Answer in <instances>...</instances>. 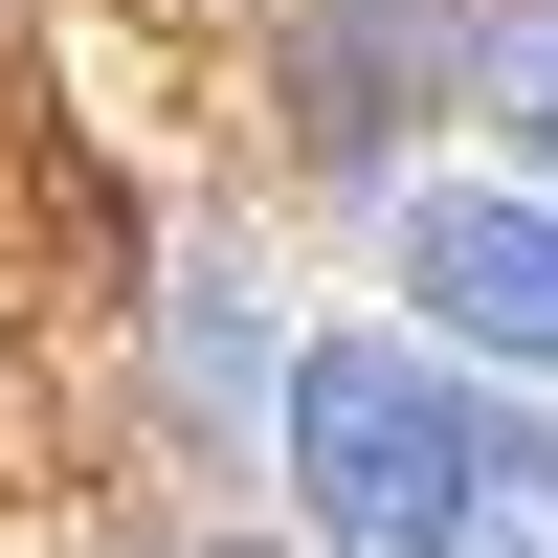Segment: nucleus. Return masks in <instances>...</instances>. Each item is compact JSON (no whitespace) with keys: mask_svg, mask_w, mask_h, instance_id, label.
Masks as SVG:
<instances>
[{"mask_svg":"<svg viewBox=\"0 0 558 558\" xmlns=\"http://www.w3.org/2000/svg\"><path fill=\"white\" fill-rule=\"evenodd\" d=\"M291 514L336 558H470V380L402 336L291 357Z\"/></svg>","mask_w":558,"mask_h":558,"instance_id":"1","label":"nucleus"},{"mask_svg":"<svg viewBox=\"0 0 558 558\" xmlns=\"http://www.w3.org/2000/svg\"><path fill=\"white\" fill-rule=\"evenodd\" d=\"M402 291H425L447 336L492 357V380H558V202H514V179L402 202Z\"/></svg>","mask_w":558,"mask_h":558,"instance_id":"2","label":"nucleus"},{"mask_svg":"<svg viewBox=\"0 0 558 558\" xmlns=\"http://www.w3.org/2000/svg\"><path fill=\"white\" fill-rule=\"evenodd\" d=\"M425 68H470V0H336V23H313V157L357 179V157L402 134Z\"/></svg>","mask_w":558,"mask_h":558,"instance_id":"3","label":"nucleus"},{"mask_svg":"<svg viewBox=\"0 0 558 558\" xmlns=\"http://www.w3.org/2000/svg\"><path fill=\"white\" fill-rule=\"evenodd\" d=\"M470 558H558V425L470 380Z\"/></svg>","mask_w":558,"mask_h":558,"instance_id":"4","label":"nucleus"},{"mask_svg":"<svg viewBox=\"0 0 558 558\" xmlns=\"http://www.w3.org/2000/svg\"><path fill=\"white\" fill-rule=\"evenodd\" d=\"M514 134L558 157V23H514Z\"/></svg>","mask_w":558,"mask_h":558,"instance_id":"5","label":"nucleus"}]
</instances>
